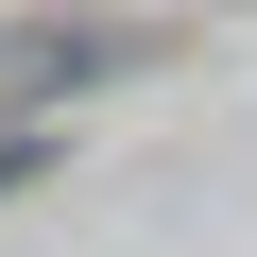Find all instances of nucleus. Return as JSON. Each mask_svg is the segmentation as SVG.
<instances>
[{
    "mask_svg": "<svg viewBox=\"0 0 257 257\" xmlns=\"http://www.w3.org/2000/svg\"><path fill=\"white\" fill-rule=\"evenodd\" d=\"M86 69H103V35H69V18H18V35H0V103H52Z\"/></svg>",
    "mask_w": 257,
    "mask_h": 257,
    "instance_id": "obj_1",
    "label": "nucleus"
},
{
    "mask_svg": "<svg viewBox=\"0 0 257 257\" xmlns=\"http://www.w3.org/2000/svg\"><path fill=\"white\" fill-rule=\"evenodd\" d=\"M0 189H35V138H0Z\"/></svg>",
    "mask_w": 257,
    "mask_h": 257,
    "instance_id": "obj_2",
    "label": "nucleus"
}]
</instances>
